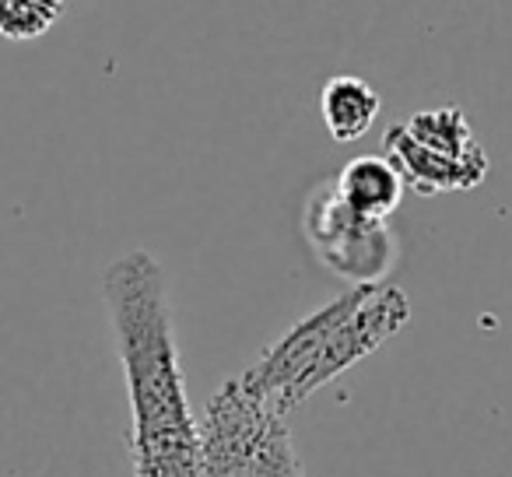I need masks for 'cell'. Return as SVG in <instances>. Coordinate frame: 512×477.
<instances>
[{
  "instance_id": "obj_1",
  "label": "cell",
  "mask_w": 512,
  "mask_h": 477,
  "mask_svg": "<svg viewBox=\"0 0 512 477\" xmlns=\"http://www.w3.org/2000/svg\"><path fill=\"white\" fill-rule=\"evenodd\" d=\"M102 299L130 393L134 477H200V421L186 397L165 271L134 250L106 267Z\"/></svg>"
},
{
  "instance_id": "obj_2",
  "label": "cell",
  "mask_w": 512,
  "mask_h": 477,
  "mask_svg": "<svg viewBox=\"0 0 512 477\" xmlns=\"http://www.w3.org/2000/svg\"><path fill=\"white\" fill-rule=\"evenodd\" d=\"M407 323L411 302L397 285H351L334 302L288 327L239 379L288 418L306 404L309 393L376 355Z\"/></svg>"
},
{
  "instance_id": "obj_3",
  "label": "cell",
  "mask_w": 512,
  "mask_h": 477,
  "mask_svg": "<svg viewBox=\"0 0 512 477\" xmlns=\"http://www.w3.org/2000/svg\"><path fill=\"white\" fill-rule=\"evenodd\" d=\"M306 239L316 260L348 285H379L400 257V243L383 218L358 214L334 179H323L306 200Z\"/></svg>"
},
{
  "instance_id": "obj_4",
  "label": "cell",
  "mask_w": 512,
  "mask_h": 477,
  "mask_svg": "<svg viewBox=\"0 0 512 477\" xmlns=\"http://www.w3.org/2000/svg\"><path fill=\"white\" fill-rule=\"evenodd\" d=\"M288 421L239 376L228 379L200 421V477H256L274 428Z\"/></svg>"
},
{
  "instance_id": "obj_5",
  "label": "cell",
  "mask_w": 512,
  "mask_h": 477,
  "mask_svg": "<svg viewBox=\"0 0 512 477\" xmlns=\"http://www.w3.org/2000/svg\"><path fill=\"white\" fill-rule=\"evenodd\" d=\"M386 158L397 165V172L404 176V186H411L418 197H439V193H463L474 190L488 176V155L474 158H453L442 151L421 148L411 137L400 130V123H393L383 134Z\"/></svg>"
},
{
  "instance_id": "obj_6",
  "label": "cell",
  "mask_w": 512,
  "mask_h": 477,
  "mask_svg": "<svg viewBox=\"0 0 512 477\" xmlns=\"http://www.w3.org/2000/svg\"><path fill=\"white\" fill-rule=\"evenodd\" d=\"M320 113L337 144H355L383 113V99L369 81L355 74H334L320 92Z\"/></svg>"
},
{
  "instance_id": "obj_7",
  "label": "cell",
  "mask_w": 512,
  "mask_h": 477,
  "mask_svg": "<svg viewBox=\"0 0 512 477\" xmlns=\"http://www.w3.org/2000/svg\"><path fill=\"white\" fill-rule=\"evenodd\" d=\"M341 197L369 218H390L404 197V176L386 155H358L334 176Z\"/></svg>"
},
{
  "instance_id": "obj_8",
  "label": "cell",
  "mask_w": 512,
  "mask_h": 477,
  "mask_svg": "<svg viewBox=\"0 0 512 477\" xmlns=\"http://www.w3.org/2000/svg\"><path fill=\"white\" fill-rule=\"evenodd\" d=\"M407 137L421 148L442 151V155L453 158H474L484 155L481 141L470 130V120L460 106H439V109H421V113H411L404 123H400Z\"/></svg>"
},
{
  "instance_id": "obj_9",
  "label": "cell",
  "mask_w": 512,
  "mask_h": 477,
  "mask_svg": "<svg viewBox=\"0 0 512 477\" xmlns=\"http://www.w3.org/2000/svg\"><path fill=\"white\" fill-rule=\"evenodd\" d=\"M67 0H0V36L11 43H29L64 18Z\"/></svg>"
},
{
  "instance_id": "obj_10",
  "label": "cell",
  "mask_w": 512,
  "mask_h": 477,
  "mask_svg": "<svg viewBox=\"0 0 512 477\" xmlns=\"http://www.w3.org/2000/svg\"><path fill=\"white\" fill-rule=\"evenodd\" d=\"M256 477H306L299 453H295L288 421H281V425L274 428L271 442H267V449H264V460L256 467Z\"/></svg>"
}]
</instances>
